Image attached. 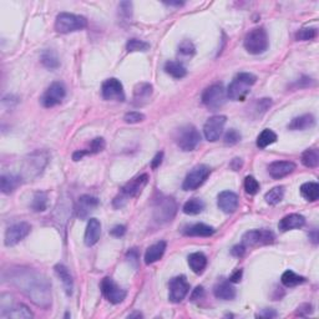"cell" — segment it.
<instances>
[{"instance_id": "cell-1", "label": "cell", "mask_w": 319, "mask_h": 319, "mask_svg": "<svg viewBox=\"0 0 319 319\" xmlns=\"http://www.w3.org/2000/svg\"><path fill=\"white\" fill-rule=\"evenodd\" d=\"M9 282L38 307L48 309L51 305V284L44 274L32 268L18 267L10 271Z\"/></svg>"}, {"instance_id": "cell-2", "label": "cell", "mask_w": 319, "mask_h": 319, "mask_svg": "<svg viewBox=\"0 0 319 319\" xmlns=\"http://www.w3.org/2000/svg\"><path fill=\"white\" fill-rule=\"evenodd\" d=\"M149 183V175L147 173H142V175L137 176V177L132 178L130 182L126 183L123 188H121L120 193L114 198V207L115 208H123L126 203L134 197H137L144 188L146 187Z\"/></svg>"}, {"instance_id": "cell-3", "label": "cell", "mask_w": 319, "mask_h": 319, "mask_svg": "<svg viewBox=\"0 0 319 319\" xmlns=\"http://www.w3.org/2000/svg\"><path fill=\"white\" fill-rule=\"evenodd\" d=\"M257 76L251 72H241L228 85L227 97L233 101H245L251 91V86L256 84Z\"/></svg>"}, {"instance_id": "cell-4", "label": "cell", "mask_w": 319, "mask_h": 319, "mask_svg": "<svg viewBox=\"0 0 319 319\" xmlns=\"http://www.w3.org/2000/svg\"><path fill=\"white\" fill-rule=\"evenodd\" d=\"M49 162V154L45 150H36V151L32 152L30 155H28L24 159V163H23V171H22V177L25 180H30L38 177L41 172L44 171V168L46 167Z\"/></svg>"}, {"instance_id": "cell-5", "label": "cell", "mask_w": 319, "mask_h": 319, "mask_svg": "<svg viewBox=\"0 0 319 319\" xmlns=\"http://www.w3.org/2000/svg\"><path fill=\"white\" fill-rule=\"evenodd\" d=\"M87 27L86 18L81 15L60 13L55 19V30L60 34H69L85 29Z\"/></svg>"}, {"instance_id": "cell-6", "label": "cell", "mask_w": 319, "mask_h": 319, "mask_svg": "<svg viewBox=\"0 0 319 319\" xmlns=\"http://www.w3.org/2000/svg\"><path fill=\"white\" fill-rule=\"evenodd\" d=\"M243 45H245L246 50L252 55L263 54L269 45L267 32L263 28H255L250 33H247Z\"/></svg>"}, {"instance_id": "cell-7", "label": "cell", "mask_w": 319, "mask_h": 319, "mask_svg": "<svg viewBox=\"0 0 319 319\" xmlns=\"http://www.w3.org/2000/svg\"><path fill=\"white\" fill-rule=\"evenodd\" d=\"M177 212V204L172 197L160 196L154 204V219L159 224L171 222Z\"/></svg>"}, {"instance_id": "cell-8", "label": "cell", "mask_w": 319, "mask_h": 319, "mask_svg": "<svg viewBox=\"0 0 319 319\" xmlns=\"http://www.w3.org/2000/svg\"><path fill=\"white\" fill-rule=\"evenodd\" d=\"M227 101V92L221 84H215L207 87L202 94V102L208 110L216 111L221 109Z\"/></svg>"}, {"instance_id": "cell-9", "label": "cell", "mask_w": 319, "mask_h": 319, "mask_svg": "<svg viewBox=\"0 0 319 319\" xmlns=\"http://www.w3.org/2000/svg\"><path fill=\"white\" fill-rule=\"evenodd\" d=\"M201 141V135L193 125H186L178 129L176 135V144L182 151H193Z\"/></svg>"}, {"instance_id": "cell-10", "label": "cell", "mask_w": 319, "mask_h": 319, "mask_svg": "<svg viewBox=\"0 0 319 319\" xmlns=\"http://www.w3.org/2000/svg\"><path fill=\"white\" fill-rule=\"evenodd\" d=\"M209 173H211V168L206 165H198L193 167L190 171L187 176H186L185 181L182 183V188L185 191H192L198 188L204 183V181L208 178Z\"/></svg>"}, {"instance_id": "cell-11", "label": "cell", "mask_w": 319, "mask_h": 319, "mask_svg": "<svg viewBox=\"0 0 319 319\" xmlns=\"http://www.w3.org/2000/svg\"><path fill=\"white\" fill-rule=\"evenodd\" d=\"M101 292H102L103 297L113 304H120L124 302L128 293L125 289H123L113 278L110 277H105L101 281Z\"/></svg>"}, {"instance_id": "cell-12", "label": "cell", "mask_w": 319, "mask_h": 319, "mask_svg": "<svg viewBox=\"0 0 319 319\" xmlns=\"http://www.w3.org/2000/svg\"><path fill=\"white\" fill-rule=\"evenodd\" d=\"M65 96H66L65 85L60 81H55L45 90V92L41 96V105L46 109L54 108L64 100Z\"/></svg>"}, {"instance_id": "cell-13", "label": "cell", "mask_w": 319, "mask_h": 319, "mask_svg": "<svg viewBox=\"0 0 319 319\" xmlns=\"http://www.w3.org/2000/svg\"><path fill=\"white\" fill-rule=\"evenodd\" d=\"M274 241L273 232L268 230H252L248 231L243 235L242 245L247 247H252V246H263V245H271Z\"/></svg>"}, {"instance_id": "cell-14", "label": "cell", "mask_w": 319, "mask_h": 319, "mask_svg": "<svg viewBox=\"0 0 319 319\" xmlns=\"http://www.w3.org/2000/svg\"><path fill=\"white\" fill-rule=\"evenodd\" d=\"M226 121H227V118L224 115L212 116L206 121L203 126V134L207 141L216 142L217 140H220L222 132H224Z\"/></svg>"}, {"instance_id": "cell-15", "label": "cell", "mask_w": 319, "mask_h": 319, "mask_svg": "<svg viewBox=\"0 0 319 319\" xmlns=\"http://www.w3.org/2000/svg\"><path fill=\"white\" fill-rule=\"evenodd\" d=\"M30 231H32V227L27 222H18V224L12 225L5 232V246L7 247L17 246L29 235Z\"/></svg>"}, {"instance_id": "cell-16", "label": "cell", "mask_w": 319, "mask_h": 319, "mask_svg": "<svg viewBox=\"0 0 319 319\" xmlns=\"http://www.w3.org/2000/svg\"><path fill=\"white\" fill-rule=\"evenodd\" d=\"M101 94H102L103 100L106 101H125V91L120 80L111 77L108 79L102 84L101 87Z\"/></svg>"}, {"instance_id": "cell-17", "label": "cell", "mask_w": 319, "mask_h": 319, "mask_svg": "<svg viewBox=\"0 0 319 319\" xmlns=\"http://www.w3.org/2000/svg\"><path fill=\"white\" fill-rule=\"evenodd\" d=\"M190 292V283L185 276H177L170 281V294L168 299L172 303H180L185 299Z\"/></svg>"}, {"instance_id": "cell-18", "label": "cell", "mask_w": 319, "mask_h": 319, "mask_svg": "<svg viewBox=\"0 0 319 319\" xmlns=\"http://www.w3.org/2000/svg\"><path fill=\"white\" fill-rule=\"evenodd\" d=\"M98 203H100L98 199L94 196H90V194H84V196L80 197L76 202V206H75L77 219L86 220L97 208Z\"/></svg>"}, {"instance_id": "cell-19", "label": "cell", "mask_w": 319, "mask_h": 319, "mask_svg": "<svg viewBox=\"0 0 319 319\" xmlns=\"http://www.w3.org/2000/svg\"><path fill=\"white\" fill-rule=\"evenodd\" d=\"M295 170V163L292 161H274L268 166V172L274 180H279L290 175Z\"/></svg>"}, {"instance_id": "cell-20", "label": "cell", "mask_w": 319, "mask_h": 319, "mask_svg": "<svg viewBox=\"0 0 319 319\" xmlns=\"http://www.w3.org/2000/svg\"><path fill=\"white\" fill-rule=\"evenodd\" d=\"M154 87L149 82H140L134 89V105L140 108V106L146 105L151 98Z\"/></svg>"}, {"instance_id": "cell-21", "label": "cell", "mask_w": 319, "mask_h": 319, "mask_svg": "<svg viewBox=\"0 0 319 319\" xmlns=\"http://www.w3.org/2000/svg\"><path fill=\"white\" fill-rule=\"evenodd\" d=\"M219 207L225 214H233L238 207V196L232 191H224L219 194Z\"/></svg>"}, {"instance_id": "cell-22", "label": "cell", "mask_w": 319, "mask_h": 319, "mask_svg": "<svg viewBox=\"0 0 319 319\" xmlns=\"http://www.w3.org/2000/svg\"><path fill=\"white\" fill-rule=\"evenodd\" d=\"M101 236V224L98 220L96 219H90L89 224H87L86 231H85L84 236V242L87 247H91V246L96 245L100 240Z\"/></svg>"}, {"instance_id": "cell-23", "label": "cell", "mask_w": 319, "mask_h": 319, "mask_svg": "<svg viewBox=\"0 0 319 319\" xmlns=\"http://www.w3.org/2000/svg\"><path fill=\"white\" fill-rule=\"evenodd\" d=\"M305 225V219L302 215L298 214H290L288 216L283 217L279 221L278 228L282 232H287L290 230H297V228H302Z\"/></svg>"}, {"instance_id": "cell-24", "label": "cell", "mask_w": 319, "mask_h": 319, "mask_svg": "<svg viewBox=\"0 0 319 319\" xmlns=\"http://www.w3.org/2000/svg\"><path fill=\"white\" fill-rule=\"evenodd\" d=\"M23 182V177L22 176L18 175H13V173H9V175H3L0 177V190L4 194H10L13 193Z\"/></svg>"}, {"instance_id": "cell-25", "label": "cell", "mask_w": 319, "mask_h": 319, "mask_svg": "<svg viewBox=\"0 0 319 319\" xmlns=\"http://www.w3.org/2000/svg\"><path fill=\"white\" fill-rule=\"evenodd\" d=\"M214 294L217 299L232 300L236 298V288L230 281H222L215 286Z\"/></svg>"}, {"instance_id": "cell-26", "label": "cell", "mask_w": 319, "mask_h": 319, "mask_svg": "<svg viewBox=\"0 0 319 319\" xmlns=\"http://www.w3.org/2000/svg\"><path fill=\"white\" fill-rule=\"evenodd\" d=\"M54 269H55V273L58 274L61 283H63L65 293H66L69 297L72 295V292H74V279H72L71 273L69 272V269H67L64 264H56V266L54 267Z\"/></svg>"}, {"instance_id": "cell-27", "label": "cell", "mask_w": 319, "mask_h": 319, "mask_svg": "<svg viewBox=\"0 0 319 319\" xmlns=\"http://www.w3.org/2000/svg\"><path fill=\"white\" fill-rule=\"evenodd\" d=\"M314 116L310 115V114H305V115L298 116V118L293 119L289 123V125H288V129L292 130V131H303V130L314 128Z\"/></svg>"}, {"instance_id": "cell-28", "label": "cell", "mask_w": 319, "mask_h": 319, "mask_svg": "<svg viewBox=\"0 0 319 319\" xmlns=\"http://www.w3.org/2000/svg\"><path fill=\"white\" fill-rule=\"evenodd\" d=\"M166 247H167V245H166L165 241H160V242H156L152 246H150L147 248L146 253H145V263L152 264L162 258Z\"/></svg>"}, {"instance_id": "cell-29", "label": "cell", "mask_w": 319, "mask_h": 319, "mask_svg": "<svg viewBox=\"0 0 319 319\" xmlns=\"http://www.w3.org/2000/svg\"><path fill=\"white\" fill-rule=\"evenodd\" d=\"M2 318H15V319H30L34 317L32 310L24 304H17L9 309L0 313Z\"/></svg>"}, {"instance_id": "cell-30", "label": "cell", "mask_w": 319, "mask_h": 319, "mask_svg": "<svg viewBox=\"0 0 319 319\" xmlns=\"http://www.w3.org/2000/svg\"><path fill=\"white\" fill-rule=\"evenodd\" d=\"M188 264L196 274L203 273L207 267V257L202 252H194L188 256Z\"/></svg>"}, {"instance_id": "cell-31", "label": "cell", "mask_w": 319, "mask_h": 319, "mask_svg": "<svg viewBox=\"0 0 319 319\" xmlns=\"http://www.w3.org/2000/svg\"><path fill=\"white\" fill-rule=\"evenodd\" d=\"M215 233V228L204 224H196L185 231L186 236L191 237H209Z\"/></svg>"}, {"instance_id": "cell-32", "label": "cell", "mask_w": 319, "mask_h": 319, "mask_svg": "<svg viewBox=\"0 0 319 319\" xmlns=\"http://www.w3.org/2000/svg\"><path fill=\"white\" fill-rule=\"evenodd\" d=\"M40 61L46 69H50V70H55L60 66V61H59L58 58V54L55 53L54 50L51 49H46V50L43 51L40 56Z\"/></svg>"}, {"instance_id": "cell-33", "label": "cell", "mask_w": 319, "mask_h": 319, "mask_svg": "<svg viewBox=\"0 0 319 319\" xmlns=\"http://www.w3.org/2000/svg\"><path fill=\"white\" fill-rule=\"evenodd\" d=\"M300 194L309 202H315L319 198V185L315 182H305L300 186Z\"/></svg>"}, {"instance_id": "cell-34", "label": "cell", "mask_w": 319, "mask_h": 319, "mask_svg": "<svg viewBox=\"0 0 319 319\" xmlns=\"http://www.w3.org/2000/svg\"><path fill=\"white\" fill-rule=\"evenodd\" d=\"M165 71L175 79H182L187 75V70L178 61H167L165 64Z\"/></svg>"}, {"instance_id": "cell-35", "label": "cell", "mask_w": 319, "mask_h": 319, "mask_svg": "<svg viewBox=\"0 0 319 319\" xmlns=\"http://www.w3.org/2000/svg\"><path fill=\"white\" fill-rule=\"evenodd\" d=\"M276 141H277L276 132L272 131L271 129H266L258 135V137H257V147L263 150L266 149V147H268L269 145L274 144Z\"/></svg>"}, {"instance_id": "cell-36", "label": "cell", "mask_w": 319, "mask_h": 319, "mask_svg": "<svg viewBox=\"0 0 319 319\" xmlns=\"http://www.w3.org/2000/svg\"><path fill=\"white\" fill-rule=\"evenodd\" d=\"M32 208L34 212H44L48 208V193L46 192L39 191L34 193Z\"/></svg>"}, {"instance_id": "cell-37", "label": "cell", "mask_w": 319, "mask_h": 319, "mask_svg": "<svg viewBox=\"0 0 319 319\" xmlns=\"http://www.w3.org/2000/svg\"><path fill=\"white\" fill-rule=\"evenodd\" d=\"M183 212L186 215H190V216H194V215L201 214L204 209V202L199 198H191L183 204Z\"/></svg>"}, {"instance_id": "cell-38", "label": "cell", "mask_w": 319, "mask_h": 319, "mask_svg": "<svg viewBox=\"0 0 319 319\" xmlns=\"http://www.w3.org/2000/svg\"><path fill=\"white\" fill-rule=\"evenodd\" d=\"M282 284L286 287H295V286H299V284L304 283L305 278L304 277L299 276V274L294 273L293 271H286L283 274H282Z\"/></svg>"}, {"instance_id": "cell-39", "label": "cell", "mask_w": 319, "mask_h": 319, "mask_svg": "<svg viewBox=\"0 0 319 319\" xmlns=\"http://www.w3.org/2000/svg\"><path fill=\"white\" fill-rule=\"evenodd\" d=\"M302 163L308 168H315L319 165V152L317 149H308L303 152Z\"/></svg>"}, {"instance_id": "cell-40", "label": "cell", "mask_w": 319, "mask_h": 319, "mask_svg": "<svg viewBox=\"0 0 319 319\" xmlns=\"http://www.w3.org/2000/svg\"><path fill=\"white\" fill-rule=\"evenodd\" d=\"M284 197V187L283 186H277V187H273L272 190H269L264 196V199L268 204L271 206H276L279 202L283 199Z\"/></svg>"}, {"instance_id": "cell-41", "label": "cell", "mask_w": 319, "mask_h": 319, "mask_svg": "<svg viewBox=\"0 0 319 319\" xmlns=\"http://www.w3.org/2000/svg\"><path fill=\"white\" fill-rule=\"evenodd\" d=\"M150 49V44L140 39H130L126 44V50L129 53H136V51H147Z\"/></svg>"}, {"instance_id": "cell-42", "label": "cell", "mask_w": 319, "mask_h": 319, "mask_svg": "<svg viewBox=\"0 0 319 319\" xmlns=\"http://www.w3.org/2000/svg\"><path fill=\"white\" fill-rule=\"evenodd\" d=\"M318 30L317 28H302L295 34V40L298 41H308L317 38Z\"/></svg>"}, {"instance_id": "cell-43", "label": "cell", "mask_w": 319, "mask_h": 319, "mask_svg": "<svg viewBox=\"0 0 319 319\" xmlns=\"http://www.w3.org/2000/svg\"><path fill=\"white\" fill-rule=\"evenodd\" d=\"M272 106V100L271 98H259L258 101H256L255 105H253V111H255L256 116H262L264 113H267L269 108Z\"/></svg>"}, {"instance_id": "cell-44", "label": "cell", "mask_w": 319, "mask_h": 319, "mask_svg": "<svg viewBox=\"0 0 319 319\" xmlns=\"http://www.w3.org/2000/svg\"><path fill=\"white\" fill-rule=\"evenodd\" d=\"M259 182L256 180L253 176H247L245 180V190L246 192H247L248 194H251V196H255V194L258 193L259 191Z\"/></svg>"}, {"instance_id": "cell-45", "label": "cell", "mask_w": 319, "mask_h": 319, "mask_svg": "<svg viewBox=\"0 0 319 319\" xmlns=\"http://www.w3.org/2000/svg\"><path fill=\"white\" fill-rule=\"evenodd\" d=\"M194 53H196V48H194V45L190 40H183L178 46V54L180 55L190 56L191 58L192 55H194Z\"/></svg>"}, {"instance_id": "cell-46", "label": "cell", "mask_w": 319, "mask_h": 319, "mask_svg": "<svg viewBox=\"0 0 319 319\" xmlns=\"http://www.w3.org/2000/svg\"><path fill=\"white\" fill-rule=\"evenodd\" d=\"M119 13H120V17L124 20L129 22L132 18V3L130 2H123L119 5Z\"/></svg>"}, {"instance_id": "cell-47", "label": "cell", "mask_w": 319, "mask_h": 319, "mask_svg": "<svg viewBox=\"0 0 319 319\" xmlns=\"http://www.w3.org/2000/svg\"><path fill=\"white\" fill-rule=\"evenodd\" d=\"M241 137L242 136H241V134L236 129L228 130L227 134L225 135V144L233 146V145L238 144L241 141Z\"/></svg>"}, {"instance_id": "cell-48", "label": "cell", "mask_w": 319, "mask_h": 319, "mask_svg": "<svg viewBox=\"0 0 319 319\" xmlns=\"http://www.w3.org/2000/svg\"><path fill=\"white\" fill-rule=\"evenodd\" d=\"M124 120L126 124H139L145 120V115L139 113V111H131V113H128L124 116Z\"/></svg>"}, {"instance_id": "cell-49", "label": "cell", "mask_w": 319, "mask_h": 319, "mask_svg": "<svg viewBox=\"0 0 319 319\" xmlns=\"http://www.w3.org/2000/svg\"><path fill=\"white\" fill-rule=\"evenodd\" d=\"M105 140L102 137H96L90 144V154H97V152L102 151L105 149Z\"/></svg>"}, {"instance_id": "cell-50", "label": "cell", "mask_w": 319, "mask_h": 319, "mask_svg": "<svg viewBox=\"0 0 319 319\" xmlns=\"http://www.w3.org/2000/svg\"><path fill=\"white\" fill-rule=\"evenodd\" d=\"M312 312H313L312 305L308 304V303H304V304L299 305V307L297 308V313H295V314L299 315V317H307V315H309Z\"/></svg>"}, {"instance_id": "cell-51", "label": "cell", "mask_w": 319, "mask_h": 319, "mask_svg": "<svg viewBox=\"0 0 319 319\" xmlns=\"http://www.w3.org/2000/svg\"><path fill=\"white\" fill-rule=\"evenodd\" d=\"M277 312L274 309H271V308H266V309H262L261 312L257 313L256 317L257 318H263V319H271V318H276L277 317Z\"/></svg>"}, {"instance_id": "cell-52", "label": "cell", "mask_w": 319, "mask_h": 319, "mask_svg": "<svg viewBox=\"0 0 319 319\" xmlns=\"http://www.w3.org/2000/svg\"><path fill=\"white\" fill-rule=\"evenodd\" d=\"M110 233L114 236V237L120 238V237H123V236L126 233V227H125V226H123V225H118V226H115V227H114L113 230L110 231Z\"/></svg>"}, {"instance_id": "cell-53", "label": "cell", "mask_w": 319, "mask_h": 319, "mask_svg": "<svg viewBox=\"0 0 319 319\" xmlns=\"http://www.w3.org/2000/svg\"><path fill=\"white\" fill-rule=\"evenodd\" d=\"M203 295H204V289H203V287L198 286V287L194 288L193 292H192V294H191V300H192V302H194V300H198V299H201V298H203Z\"/></svg>"}, {"instance_id": "cell-54", "label": "cell", "mask_w": 319, "mask_h": 319, "mask_svg": "<svg viewBox=\"0 0 319 319\" xmlns=\"http://www.w3.org/2000/svg\"><path fill=\"white\" fill-rule=\"evenodd\" d=\"M245 252H246V246L243 245L235 246V247L232 248V251H231V253H232L235 257H242L243 255H245Z\"/></svg>"}, {"instance_id": "cell-55", "label": "cell", "mask_w": 319, "mask_h": 319, "mask_svg": "<svg viewBox=\"0 0 319 319\" xmlns=\"http://www.w3.org/2000/svg\"><path fill=\"white\" fill-rule=\"evenodd\" d=\"M128 259L132 264H134L135 267H137V262H139V253H137V251L135 250V248L128 253Z\"/></svg>"}, {"instance_id": "cell-56", "label": "cell", "mask_w": 319, "mask_h": 319, "mask_svg": "<svg viewBox=\"0 0 319 319\" xmlns=\"http://www.w3.org/2000/svg\"><path fill=\"white\" fill-rule=\"evenodd\" d=\"M242 274H243L242 269H237V271L233 272L232 276L230 277L231 283H238V282H240L241 279H242Z\"/></svg>"}, {"instance_id": "cell-57", "label": "cell", "mask_w": 319, "mask_h": 319, "mask_svg": "<svg viewBox=\"0 0 319 319\" xmlns=\"http://www.w3.org/2000/svg\"><path fill=\"white\" fill-rule=\"evenodd\" d=\"M89 154H90L89 150H80V151H75L74 154H72V160L74 161L82 160V157L86 156V155H89Z\"/></svg>"}, {"instance_id": "cell-58", "label": "cell", "mask_w": 319, "mask_h": 319, "mask_svg": "<svg viewBox=\"0 0 319 319\" xmlns=\"http://www.w3.org/2000/svg\"><path fill=\"white\" fill-rule=\"evenodd\" d=\"M162 160H163V152H159V154H157L156 156L154 157V160H152L151 167H152V168H157V167H159L161 163H162Z\"/></svg>"}, {"instance_id": "cell-59", "label": "cell", "mask_w": 319, "mask_h": 319, "mask_svg": "<svg viewBox=\"0 0 319 319\" xmlns=\"http://www.w3.org/2000/svg\"><path fill=\"white\" fill-rule=\"evenodd\" d=\"M241 166H242V161H241V159H235L232 161V163H231V167H232L235 171L240 170Z\"/></svg>"}, {"instance_id": "cell-60", "label": "cell", "mask_w": 319, "mask_h": 319, "mask_svg": "<svg viewBox=\"0 0 319 319\" xmlns=\"http://www.w3.org/2000/svg\"><path fill=\"white\" fill-rule=\"evenodd\" d=\"M309 238L312 240V242L314 243V245H317V243H318V231L317 230H313L312 232L309 233Z\"/></svg>"}, {"instance_id": "cell-61", "label": "cell", "mask_w": 319, "mask_h": 319, "mask_svg": "<svg viewBox=\"0 0 319 319\" xmlns=\"http://www.w3.org/2000/svg\"><path fill=\"white\" fill-rule=\"evenodd\" d=\"M165 4H167V5H175V7H181V5H183V4H185V3H182V2H177V3L170 2V3H165Z\"/></svg>"}, {"instance_id": "cell-62", "label": "cell", "mask_w": 319, "mask_h": 319, "mask_svg": "<svg viewBox=\"0 0 319 319\" xmlns=\"http://www.w3.org/2000/svg\"><path fill=\"white\" fill-rule=\"evenodd\" d=\"M142 314L140 312H136V313H132V314L129 315V318H141Z\"/></svg>"}]
</instances>
